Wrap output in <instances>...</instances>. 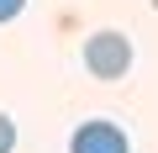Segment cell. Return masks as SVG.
Listing matches in <instances>:
<instances>
[{"mask_svg": "<svg viewBox=\"0 0 158 153\" xmlns=\"http://www.w3.org/2000/svg\"><path fill=\"white\" fill-rule=\"evenodd\" d=\"M85 69L95 74V79H121V74L132 69V37L127 32H95L85 37Z\"/></svg>", "mask_w": 158, "mask_h": 153, "instance_id": "cell-1", "label": "cell"}, {"mask_svg": "<svg viewBox=\"0 0 158 153\" xmlns=\"http://www.w3.org/2000/svg\"><path fill=\"white\" fill-rule=\"evenodd\" d=\"M69 153H132V148L116 121H79L69 137Z\"/></svg>", "mask_w": 158, "mask_h": 153, "instance_id": "cell-2", "label": "cell"}, {"mask_svg": "<svg viewBox=\"0 0 158 153\" xmlns=\"http://www.w3.org/2000/svg\"><path fill=\"white\" fill-rule=\"evenodd\" d=\"M11 148H16V121L0 111V153H11Z\"/></svg>", "mask_w": 158, "mask_h": 153, "instance_id": "cell-3", "label": "cell"}, {"mask_svg": "<svg viewBox=\"0 0 158 153\" xmlns=\"http://www.w3.org/2000/svg\"><path fill=\"white\" fill-rule=\"evenodd\" d=\"M27 11V0H0V27H6V21H16Z\"/></svg>", "mask_w": 158, "mask_h": 153, "instance_id": "cell-4", "label": "cell"}, {"mask_svg": "<svg viewBox=\"0 0 158 153\" xmlns=\"http://www.w3.org/2000/svg\"><path fill=\"white\" fill-rule=\"evenodd\" d=\"M153 6H158V0H153Z\"/></svg>", "mask_w": 158, "mask_h": 153, "instance_id": "cell-5", "label": "cell"}]
</instances>
